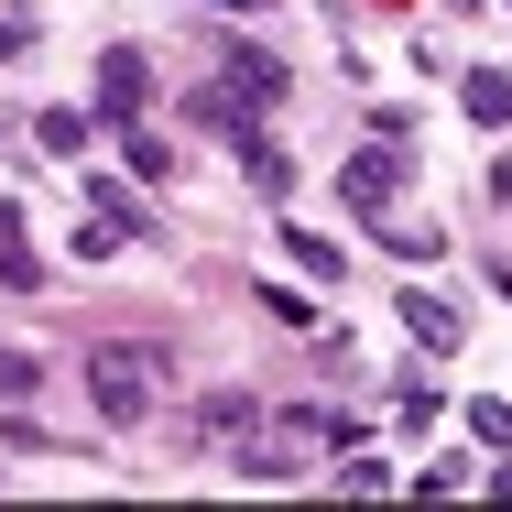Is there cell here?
<instances>
[{
  "label": "cell",
  "mask_w": 512,
  "mask_h": 512,
  "mask_svg": "<svg viewBox=\"0 0 512 512\" xmlns=\"http://www.w3.org/2000/svg\"><path fill=\"white\" fill-rule=\"evenodd\" d=\"M88 404H99L109 425H142V414H153V360H142V349H99V360H88Z\"/></svg>",
  "instance_id": "1"
},
{
  "label": "cell",
  "mask_w": 512,
  "mask_h": 512,
  "mask_svg": "<svg viewBox=\"0 0 512 512\" xmlns=\"http://www.w3.org/2000/svg\"><path fill=\"white\" fill-rule=\"evenodd\" d=\"M88 120H109V131L142 120V55H131V44H109V55H99V109H88Z\"/></svg>",
  "instance_id": "2"
},
{
  "label": "cell",
  "mask_w": 512,
  "mask_h": 512,
  "mask_svg": "<svg viewBox=\"0 0 512 512\" xmlns=\"http://www.w3.org/2000/svg\"><path fill=\"white\" fill-rule=\"evenodd\" d=\"M393 186H404V164H393V142H371V153H360V164L338 175V197L360 207V218H382V207H393Z\"/></svg>",
  "instance_id": "3"
},
{
  "label": "cell",
  "mask_w": 512,
  "mask_h": 512,
  "mask_svg": "<svg viewBox=\"0 0 512 512\" xmlns=\"http://www.w3.org/2000/svg\"><path fill=\"white\" fill-rule=\"evenodd\" d=\"M0 284L11 295H44V262H33V240H22V207L0 197Z\"/></svg>",
  "instance_id": "4"
},
{
  "label": "cell",
  "mask_w": 512,
  "mask_h": 512,
  "mask_svg": "<svg viewBox=\"0 0 512 512\" xmlns=\"http://www.w3.org/2000/svg\"><path fill=\"white\" fill-rule=\"evenodd\" d=\"M458 99H469L480 131H502V120H512V77H502V66H469V77H458Z\"/></svg>",
  "instance_id": "5"
},
{
  "label": "cell",
  "mask_w": 512,
  "mask_h": 512,
  "mask_svg": "<svg viewBox=\"0 0 512 512\" xmlns=\"http://www.w3.org/2000/svg\"><path fill=\"white\" fill-rule=\"evenodd\" d=\"M404 327H414V338H425V349H458V306H436L425 284H414V295H404Z\"/></svg>",
  "instance_id": "6"
},
{
  "label": "cell",
  "mask_w": 512,
  "mask_h": 512,
  "mask_svg": "<svg viewBox=\"0 0 512 512\" xmlns=\"http://www.w3.org/2000/svg\"><path fill=\"white\" fill-rule=\"evenodd\" d=\"M229 88H251V99H284V66H273V55H251V44H229Z\"/></svg>",
  "instance_id": "7"
},
{
  "label": "cell",
  "mask_w": 512,
  "mask_h": 512,
  "mask_svg": "<svg viewBox=\"0 0 512 512\" xmlns=\"http://www.w3.org/2000/svg\"><path fill=\"white\" fill-rule=\"evenodd\" d=\"M371 229H382V251H404V262H436V218H425V229H414V218H393V207H382V218H371Z\"/></svg>",
  "instance_id": "8"
},
{
  "label": "cell",
  "mask_w": 512,
  "mask_h": 512,
  "mask_svg": "<svg viewBox=\"0 0 512 512\" xmlns=\"http://www.w3.org/2000/svg\"><path fill=\"white\" fill-rule=\"evenodd\" d=\"M240 164H251V186H262V197H284V186H295V164H284V153H273V142H262V131H251V142H240Z\"/></svg>",
  "instance_id": "9"
},
{
  "label": "cell",
  "mask_w": 512,
  "mask_h": 512,
  "mask_svg": "<svg viewBox=\"0 0 512 512\" xmlns=\"http://www.w3.org/2000/svg\"><path fill=\"white\" fill-rule=\"evenodd\" d=\"M284 251H295V262H306V273H349V262H338V240H327V229H284Z\"/></svg>",
  "instance_id": "10"
},
{
  "label": "cell",
  "mask_w": 512,
  "mask_h": 512,
  "mask_svg": "<svg viewBox=\"0 0 512 512\" xmlns=\"http://www.w3.org/2000/svg\"><path fill=\"white\" fill-rule=\"evenodd\" d=\"M33 142H44V153H77V142H88V109H44V131H33Z\"/></svg>",
  "instance_id": "11"
},
{
  "label": "cell",
  "mask_w": 512,
  "mask_h": 512,
  "mask_svg": "<svg viewBox=\"0 0 512 512\" xmlns=\"http://www.w3.org/2000/svg\"><path fill=\"white\" fill-rule=\"evenodd\" d=\"M33 382H44V371H33V349H0V404H22Z\"/></svg>",
  "instance_id": "12"
},
{
  "label": "cell",
  "mask_w": 512,
  "mask_h": 512,
  "mask_svg": "<svg viewBox=\"0 0 512 512\" xmlns=\"http://www.w3.org/2000/svg\"><path fill=\"white\" fill-rule=\"evenodd\" d=\"M469 436L480 447H512V404H469Z\"/></svg>",
  "instance_id": "13"
},
{
  "label": "cell",
  "mask_w": 512,
  "mask_h": 512,
  "mask_svg": "<svg viewBox=\"0 0 512 512\" xmlns=\"http://www.w3.org/2000/svg\"><path fill=\"white\" fill-rule=\"evenodd\" d=\"M0 55H33V22L22 11H0Z\"/></svg>",
  "instance_id": "14"
},
{
  "label": "cell",
  "mask_w": 512,
  "mask_h": 512,
  "mask_svg": "<svg viewBox=\"0 0 512 512\" xmlns=\"http://www.w3.org/2000/svg\"><path fill=\"white\" fill-rule=\"evenodd\" d=\"M207 11H251V22H262V11H273V0H207Z\"/></svg>",
  "instance_id": "15"
}]
</instances>
